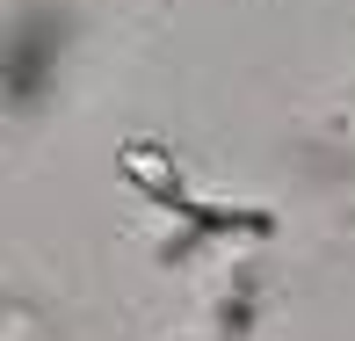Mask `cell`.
Returning a JSON list of instances; mask_svg holds the SVG:
<instances>
[{
  "label": "cell",
  "mask_w": 355,
  "mask_h": 341,
  "mask_svg": "<svg viewBox=\"0 0 355 341\" xmlns=\"http://www.w3.org/2000/svg\"><path fill=\"white\" fill-rule=\"evenodd\" d=\"M58 37H66L58 15H22V22H15V44H8V102L15 109H29L44 94L51 58H58Z\"/></svg>",
  "instance_id": "6da1fadb"
}]
</instances>
